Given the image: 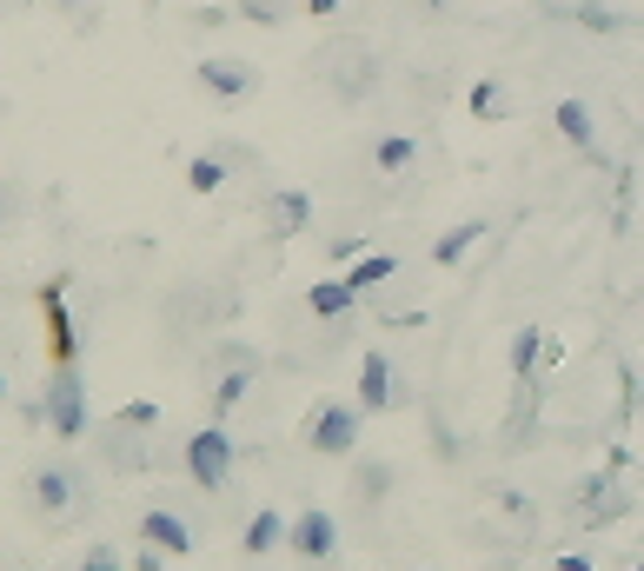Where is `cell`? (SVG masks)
Returning <instances> with one entry per match:
<instances>
[{"label": "cell", "instance_id": "2", "mask_svg": "<svg viewBox=\"0 0 644 571\" xmlns=\"http://www.w3.org/2000/svg\"><path fill=\"white\" fill-rule=\"evenodd\" d=\"M47 432L60 439V445H80L94 432V413H87V379H80V366H53V379H47Z\"/></svg>", "mask_w": 644, "mask_h": 571}, {"label": "cell", "instance_id": "27", "mask_svg": "<svg viewBox=\"0 0 644 571\" xmlns=\"http://www.w3.org/2000/svg\"><path fill=\"white\" fill-rule=\"evenodd\" d=\"M21 206H27V200H21V187H0V233L21 219Z\"/></svg>", "mask_w": 644, "mask_h": 571}, {"label": "cell", "instance_id": "15", "mask_svg": "<svg viewBox=\"0 0 644 571\" xmlns=\"http://www.w3.org/2000/svg\"><path fill=\"white\" fill-rule=\"evenodd\" d=\"M385 279H398V253H359L353 266H346V286L366 299V293H379Z\"/></svg>", "mask_w": 644, "mask_h": 571}, {"label": "cell", "instance_id": "30", "mask_svg": "<svg viewBox=\"0 0 644 571\" xmlns=\"http://www.w3.org/2000/svg\"><path fill=\"white\" fill-rule=\"evenodd\" d=\"M53 8H60V14H73V8H87V0H53Z\"/></svg>", "mask_w": 644, "mask_h": 571}, {"label": "cell", "instance_id": "18", "mask_svg": "<svg viewBox=\"0 0 644 571\" xmlns=\"http://www.w3.org/2000/svg\"><path fill=\"white\" fill-rule=\"evenodd\" d=\"M478 239H486V219H458V226L439 239V247H432V266H458V260L478 247Z\"/></svg>", "mask_w": 644, "mask_h": 571}, {"label": "cell", "instance_id": "29", "mask_svg": "<svg viewBox=\"0 0 644 571\" xmlns=\"http://www.w3.org/2000/svg\"><path fill=\"white\" fill-rule=\"evenodd\" d=\"M558 571H592V558H579V551H565V558H558Z\"/></svg>", "mask_w": 644, "mask_h": 571}, {"label": "cell", "instance_id": "23", "mask_svg": "<svg viewBox=\"0 0 644 571\" xmlns=\"http://www.w3.org/2000/svg\"><path fill=\"white\" fill-rule=\"evenodd\" d=\"M472 114H478V120H505V114H512V100H505V87H499L492 73L472 87Z\"/></svg>", "mask_w": 644, "mask_h": 571}, {"label": "cell", "instance_id": "32", "mask_svg": "<svg viewBox=\"0 0 644 571\" xmlns=\"http://www.w3.org/2000/svg\"><path fill=\"white\" fill-rule=\"evenodd\" d=\"M419 571H439V564H419Z\"/></svg>", "mask_w": 644, "mask_h": 571}, {"label": "cell", "instance_id": "9", "mask_svg": "<svg viewBox=\"0 0 644 571\" xmlns=\"http://www.w3.org/2000/svg\"><path fill=\"white\" fill-rule=\"evenodd\" d=\"M398 405V372L385 353H366L359 359V413H392Z\"/></svg>", "mask_w": 644, "mask_h": 571}, {"label": "cell", "instance_id": "33", "mask_svg": "<svg viewBox=\"0 0 644 571\" xmlns=\"http://www.w3.org/2000/svg\"><path fill=\"white\" fill-rule=\"evenodd\" d=\"M492 571H505V564H492Z\"/></svg>", "mask_w": 644, "mask_h": 571}, {"label": "cell", "instance_id": "6", "mask_svg": "<svg viewBox=\"0 0 644 571\" xmlns=\"http://www.w3.org/2000/svg\"><path fill=\"white\" fill-rule=\"evenodd\" d=\"M286 551L306 558V564H326V558L339 551V519H333L326 505H306V512L286 525Z\"/></svg>", "mask_w": 644, "mask_h": 571}, {"label": "cell", "instance_id": "24", "mask_svg": "<svg viewBox=\"0 0 644 571\" xmlns=\"http://www.w3.org/2000/svg\"><path fill=\"white\" fill-rule=\"evenodd\" d=\"M392 478H398L392 465H359V499H366V505H379V499L392 492Z\"/></svg>", "mask_w": 644, "mask_h": 571}, {"label": "cell", "instance_id": "11", "mask_svg": "<svg viewBox=\"0 0 644 571\" xmlns=\"http://www.w3.org/2000/svg\"><path fill=\"white\" fill-rule=\"evenodd\" d=\"M306 226H312V200H306L299 187H286V193L266 200V233H273V239H299Z\"/></svg>", "mask_w": 644, "mask_h": 571}, {"label": "cell", "instance_id": "25", "mask_svg": "<svg viewBox=\"0 0 644 571\" xmlns=\"http://www.w3.org/2000/svg\"><path fill=\"white\" fill-rule=\"evenodd\" d=\"M73 571H127V558H120L114 545H87V558H80Z\"/></svg>", "mask_w": 644, "mask_h": 571}, {"label": "cell", "instance_id": "22", "mask_svg": "<svg viewBox=\"0 0 644 571\" xmlns=\"http://www.w3.org/2000/svg\"><path fill=\"white\" fill-rule=\"evenodd\" d=\"M293 8H299V0H232V14H239V21H253V27H279Z\"/></svg>", "mask_w": 644, "mask_h": 571}, {"label": "cell", "instance_id": "13", "mask_svg": "<svg viewBox=\"0 0 644 571\" xmlns=\"http://www.w3.org/2000/svg\"><path fill=\"white\" fill-rule=\"evenodd\" d=\"M551 127H558V140L579 146V153H592V146H598V120H592V107H585V100H558V107H551Z\"/></svg>", "mask_w": 644, "mask_h": 571}, {"label": "cell", "instance_id": "12", "mask_svg": "<svg viewBox=\"0 0 644 571\" xmlns=\"http://www.w3.org/2000/svg\"><path fill=\"white\" fill-rule=\"evenodd\" d=\"M226 180H232V159H226L219 146H206V153L187 159V193H193V200H213Z\"/></svg>", "mask_w": 644, "mask_h": 571}, {"label": "cell", "instance_id": "5", "mask_svg": "<svg viewBox=\"0 0 644 571\" xmlns=\"http://www.w3.org/2000/svg\"><path fill=\"white\" fill-rule=\"evenodd\" d=\"M193 80H200V94H206V100L239 107V100H253L260 67H253L247 53H213V60H200V67H193Z\"/></svg>", "mask_w": 644, "mask_h": 571}, {"label": "cell", "instance_id": "8", "mask_svg": "<svg viewBox=\"0 0 644 571\" xmlns=\"http://www.w3.org/2000/svg\"><path fill=\"white\" fill-rule=\"evenodd\" d=\"M140 432H146V426H133L127 413L107 419V426H100V459H107L114 472H140V465H146V439H140Z\"/></svg>", "mask_w": 644, "mask_h": 571}, {"label": "cell", "instance_id": "1", "mask_svg": "<svg viewBox=\"0 0 644 571\" xmlns=\"http://www.w3.org/2000/svg\"><path fill=\"white\" fill-rule=\"evenodd\" d=\"M312 73H319V87H326L333 100L353 107V100H366V94L379 87V53L346 34V40H326V47L312 53Z\"/></svg>", "mask_w": 644, "mask_h": 571}, {"label": "cell", "instance_id": "19", "mask_svg": "<svg viewBox=\"0 0 644 571\" xmlns=\"http://www.w3.org/2000/svg\"><path fill=\"white\" fill-rule=\"evenodd\" d=\"M47 312H53V366H80V325L60 312V293L47 286Z\"/></svg>", "mask_w": 644, "mask_h": 571}, {"label": "cell", "instance_id": "34", "mask_svg": "<svg viewBox=\"0 0 644 571\" xmlns=\"http://www.w3.org/2000/svg\"><path fill=\"white\" fill-rule=\"evenodd\" d=\"M637 571H644V564H637Z\"/></svg>", "mask_w": 644, "mask_h": 571}, {"label": "cell", "instance_id": "16", "mask_svg": "<svg viewBox=\"0 0 644 571\" xmlns=\"http://www.w3.org/2000/svg\"><path fill=\"white\" fill-rule=\"evenodd\" d=\"M413 159H419V140H413V133H379V140H372V167H379L385 180L406 174Z\"/></svg>", "mask_w": 644, "mask_h": 571}, {"label": "cell", "instance_id": "21", "mask_svg": "<svg viewBox=\"0 0 644 571\" xmlns=\"http://www.w3.org/2000/svg\"><path fill=\"white\" fill-rule=\"evenodd\" d=\"M247 385H253V372H247V366H226V372H219V385H213V419H226L232 405L247 398Z\"/></svg>", "mask_w": 644, "mask_h": 571}, {"label": "cell", "instance_id": "3", "mask_svg": "<svg viewBox=\"0 0 644 571\" xmlns=\"http://www.w3.org/2000/svg\"><path fill=\"white\" fill-rule=\"evenodd\" d=\"M359 426H366L359 398H353V405H339V398L312 405V419H306V452H319V459H353V452H359Z\"/></svg>", "mask_w": 644, "mask_h": 571}, {"label": "cell", "instance_id": "20", "mask_svg": "<svg viewBox=\"0 0 644 571\" xmlns=\"http://www.w3.org/2000/svg\"><path fill=\"white\" fill-rule=\"evenodd\" d=\"M538 353H545V333H538V325H518V333H512V353H505V366H512V379H518V385L532 379Z\"/></svg>", "mask_w": 644, "mask_h": 571}, {"label": "cell", "instance_id": "10", "mask_svg": "<svg viewBox=\"0 0 644 571\" xmlns=\"http://www.w3.org/2000/svg\"><path fill=\"white\" fill-rule=\"evenodd\" d=\"M27 499H34V512H67L73 499H80V478H73V465H40L34 478H27Z\"/></svg>", "mask_w": 644, "mask_h": 571}, {"label": "cell", "instance_id": "14", "mask_svg": "<svg viewBox=\"0 0 644 571\" xmlns=\"http://www.w3.org/2000/svg\"><path fill=\"white\" fill-rule=\"evenodd\" d=\"M286 525H293V519H286V512H273V505H266V512H253V519H247V538H239V551H247V558L279 551V545H286Z\"/></svg>", "mask_w": 644, "mask_h": 571}, {"label": "cell", "instance_id": "26", "mask_svg": "<svg viewBox=\"0 0 644 571\" xmlns=\"http://www.w3.org/2000/svg\"><path fill=\"white\" fill-rule=\"evenodd\" d=\"M213 366H219V372H226V366H247V372H260V353H253V346H219V353H213Z\"/></svg>", "mask_w": 644, "mask_h": 571}, {"label": "cell", "instance_id": "17", "mask_svg": "<svg viewBox=\"0 0 644 571\" xmlns=\"http://www.w3.org/2000/svg\"><path fill=\"white\" fill-rule=\"evenodd\" d=\"M306 306H312L319 319H353L359 293H353V286H346V273H339V279H319V286L306 293Z\"/></svg>", "mask_w": 644, "mask_h": 571}, {"label": "cell", "instance_id": "28", "mask_svg": "<svg viewBox=\"0 0 644 571\" xmlns=\"http://www.w3.org/2000/svg\"><path fill=\"white\" fill-rule=\"evenodd\" d=\"M339 8H346V0H299V14H306V21H333Z\"/></svg>", "mask_w": 644, "mask_h": 571}, {"label": "cell", "instance_id": "31", "mask_svg": "<svg viewBox=\"0 0 644 571\" xmlns=\"http://www.w3.org/2000/svg\"><path fill=\"white\" fill-rule=\"evenodd\" d=\"M0 398H8V379H0Z\"/></svg>", "mask_w": 644, "mask_h": 571}, {"label": "cell", "instance_id": "7", "mask_svg": "<svg viewBox=\"0 0 644 571\" xmlns=\"http://www.w3.org/2000/svg\"><path fill=\"white\" fill-rule=\"evenodd\" d=\"M140 545H153V551H167V558H193V525L180 519V512H167V505H146L140 512Z\"/></svg>", "mask_w": 644, "mask_h": 571}, {"label": "cell", "instance_id": "4", "mask_svg": "<svg viewBox=\"0 0 644 571\" xmlns=\"http://www.w3.org/2000/svg\"><path fill=\"white\" fill-rule=\"evenodd\" d=\"M180 459H187V478L200 485V492H219V485L232 478V432L213 419V426H200V432L180 445Z\"/></svg>", "mask_w": 644, "mask_h": 571}]
</instances>
